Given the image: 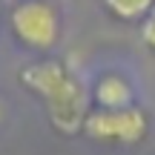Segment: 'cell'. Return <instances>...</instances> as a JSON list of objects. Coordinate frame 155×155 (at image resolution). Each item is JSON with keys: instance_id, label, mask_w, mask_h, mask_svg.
I'll list each match as a JSON object with an SVG mask.
<instances>
[{"instance_id": "cell-1", "label": "cell", "mask_w": 155, "mask_h": 155, "mask_svg": "<svg viewBox=\"0 0 155 155\" xmlns=\"http://www.w3.org/2000/svg\"><path fill=\"white\" fill-rule=\"evenodd\" d=\"M9 26L23 46L49 52L61 40V17L49 0H20L9 15Z\"/></svg>"}, {"instance_id": "cell-2", "label": "cell", "mask_w": 155, "mask_h": 155, "mask_svg": "<svg viewBox=\"0 0 155 155\" xmlns=\"http://www.w3.org/2000/svg\"><path fill=\"white\" fill-rule=\"evenodd\" d=\"M81 132L92 141H101V144H138L147 135V112L138 106L89 109Z\"/></svg>"}, {"instance_id": "cell-3", "label": "cell", "mask_w": 155, "mask_h": 155, "mask_svg": "<svg viewBox=\"0 0 155 155\" xmlns=\"http://www.w3.org/2000/svg\"><path fill=\"white\" fill-rule=\"evenodd\" d=\"M69 78H72V72L55 58H43V61H35L20 69V83L43 101H49L55 92H61Z\"/></svg>"}, {"instance_id": "cell-4", "label": "cell", "mask_w": 155, "mask_h": 155, "mask_svg": "<svg viewBox=\"0 0 155 155\" xmlns=\"http://www.w3.org/2000/svg\"><path fill=\"white\" fill-rule=\"evenodd\" d=\"M89 98L95 109H127V106H135V89L121 72H104L95 81Z\"/></svg>"}, {"instance_id": "cell-5", "label": "cell", "mask_w": 155, "mask_h": 155, "mask_svg": "<svg viewBox=\"0 0 155 155\" xmlns=\"http://www.w3.org/2000/svg\"><path fill=\"white\" fill-rule=\"evenodd\" d=\"M155 0H104L106 12L118 20H144L152 12Z\"/></svg>"}, {"instance_id": "cell-6", "label": "cell", "mask_w": 155, "mask_h": 155, "mask_svg": "<svg viewBox=\"0 0 155 155\" xmlns=\"http://www.w3.org/2000/svg\"><path fill=\"white\" fill-rule=\"evenodd\" d=\"M141 40H144L150 49H155V12H150V15L141 20Z\"/></svg>"}, {"instance_id": "cell-7", "label": "cell", "mask_w": 155, "mask_h": 155, "mask_svg": "<svg viewBox=\"0 0 155 155\" xmlns=\"http://www.w3.org/2000/svg\"><path fill=\"white\" fill-rule=\"evenodd\" d=\"M152 12H155V3H152Z\"/></svg>"}]
</instances>
